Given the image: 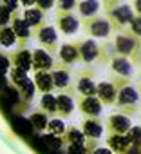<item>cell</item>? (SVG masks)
Masks as SVG:
<instances>
[{
    "label": "cell",
    "mask_w": 141,
    "mask_h": 154,
    "mask_svg": "<svg viewBox=\"0 0 141 154\" xmlns=\"http://www.w3.org/2000/svg\"><path fill=\"white\" fill-rule=\"evenodd\" d=\"M78 53H80V62L85 65L105 63L112 56L109 44H98L94 38H89V36L78 40Z\"/></svg>",
    "instance_id": "cell-1"
},
{
    "label": "cell",
    "mask_w": 141,
    "mask_h": 154,
    "mask_svg": "<svg viewBox=\"0 0 141 154\" xmlns=\"http://www.w3.org/2000/svg\"><path fill=\"white\" fill-rule=\"evenodd\" d=\"M139 103H141V98H139V93L137 89L128 84L121 89H118V94H116V102L112 107H116L121 114H127V116H134L137 111H139Z\"/></svg>",
    "instance_id": "cell-2"
},
{
    "label": "cell",
    "mask_w": 141,
    "mask_h": 154,
    "mask_svg": "<svg viewBox=\"0 0 141 154\" xmlns=\"http://www.w3.org/2000/svg\"><path fill=\"white\" fill-rule=\"evenodd\" d=\"M80 27L83 29V33L89 38H94V40L112 36V29H110V24L105 18V15H94V17L80 18Z\"/></svg>",
    "instance_id": "cell-3"
},
{
    "label": "cell",
    "mask_w": 141,
    "mask_h": 154,
    "mask_svg": "<svg viewBox=\"0 0 141 154\" xmlns=\"http://www.w3.org/2000/svg\"><path fill=\"white\" fill-rule=\"evenodd\" d=\"M109 45H110L112 54H119V56L130 58L137 51V47L141 45V40H137L134 35H130L127 29H123V31L114 33L110 36V44Z\"/></svg>",
    "instance_id": "cell-4"
},
{
    "label": "cell",
    "mask_w": 141,
    "mask_h": 154,
    "mask_svg": "<svg viewBox=\"0 0 141 154\" xmlns=\"http://www.w3.org/2000/svg\"><path fill=\"white\" fill-rule=\"evenodd\" d=\"M96 84H98L96 82V71L91 65H87L76 72L73 89L80 96H96Z\"/></svg>",
    "instance_id": "cell-5"
},
{
    "label": "cell",
    "mask_w": 141,
    "mask_h": 154,
    "mask_svg": "<svg viewBox=\"0 0 141 154\" xmlns=\"http://www.w3.org/2000/svg\"><path fill=\"white\" fill-rule=\"evenodd\" d=\"M105 18L109 20L110 29H112V35H114V33H119V31L127 29L128 22L134 18V11H132L130 6H127V4H119L118 8L107 11V13H105Z\"/></svg>",
    "instance_id": "cell-6"
},
{
    "label": "cell",
    "mask_w": 141,
    "mask_h": 154,
    "mask_svg": "<svg viewBox=\"0 0 141 154\" xmlns=\"http://www.w3.org/2000/svg\"><path fill=\"white\" fill-rule=\"evenodd\" d=\"M34 36H36V40L40 42V45H42V49H45L49 54H56V51H58V47H60V44H58V33H56V29H54V26H51V24H42L40 27H36V29H33L31 31Z\"/></svg>",
    "instance_id": "cell-7"
},
{
    "label": "cell",
    "mask_w": 141,
    "mask_h": 154,
    "mask_svg": "<svg viewBox=\"0 0 141 154\" xmlns=\"http://www.w3.org/2000/svg\"><path fill=\"white\" fill-rule=\"evenodd\" d=\"M54 29H58L65 36H73L80 29V18L74 11H56L54 15Z\"/></svg>",
    "instance_id": "cell-8"
},
{
    "label": "cell",
    "mask_w": 141,
    "mask_h": 154,
    "mask_svg": "<svg viewBox=\"0 0 141 154\" xmlns=\"http://www.w3.org/2000/svg\"><path fill=\"white\" fill-rule=\"evenodd\" d=\"M51 72V78H52V87L62 91H67L73 87V72H70V65H65L62 62H54Z\"/></svg>",
    "instance_id": "cell-9"
},
{
    "label": "cell",
    "mask_w": 141,
    "mask_h": 154,
    "mask_svg": "<svg viewBox=\"0 0 141 154\" xmlns=\"http://www.w3.org/2000/svg\"><path fill=\"white\" fill-rule=\"evenodd\" d=\"M76 109V102H74V93H67L62 91L56 94V116L58 118H69Z\"/></svg>",
    "instance_id": "cell-10"
},
{
    "label": "cell",
    "mask_w": 141,
    "mask_h": 154,
    "mask_svg": "<svg viewBox=\"0 0 141 154\" xmlns=\"http://www.w3.org/2000/svg\"><path fill=\"white\" fill-rule=\"evenodd\" d=\"M109 65H110V72L112 74L123 76V78H132L134 76V65H132L130 58H127V56L112 54L110 60H109Z\"/></svg>",
    "instance_id": "cell-11"
},
{
    "label": "cell",
    "mask_w": 141,
    "mask_h": 154,
    "mask_svg": "<svg viewBox=\"0 0 141 154\" xmlns=\"http://www.w3.org/2000/svg\"><path fill=\"white\" fill-rule=\"evenodd\" d=\"M132 127V120L127 114L114 112L107 118V131L109 134H127L128 129Z\"/></svg>",
    "instance_id": "cell-12"
},
{
    "label": "cell",
    "mask_w": 141,
    "mask_h": 154,
    "mask_svg": "<svg viewBox=\"0 0 141 154\" xmlns=\"http://www.w3.org/2000/svg\"><path fill=\"white\" fill-rule=\"evenodd\" d=\"M11 26V29H13V33H15V36H16V44L20 45V49L22 47H26V44H27V40H29V36H31V27L26 24V20L18 15V13H15L13 17H11V22H9Z\"/></svg>",
    "instance_id": "cell-13"
},
{
    "label": "cell",
    "mask_w": 141,
    "mask_h": 154,
    "mask_svg": "<svg viewBox=\"0 0 141 154\" xmlns=\"http://www.w3.org/2000/svg\"><path fill=\"white\" fill-rule=\"evenodd\" d=\"M76 105L85 118H100L103 111V103L98 100V96H82Z\"/></svg>",
    "instance_id": "cell-14"
},
{
    "label": "cell",
    "mask_w": 141,
    "mask_h": 154,
    "mask_svg": "<svg viewBox=\"0 0 141 154\" xmlns=\"http://www.w3.org/2000/svg\"><path fill=\"white\" fill-rule=\"evenodd\" d=\"M58 54V60L65 65H74L80 62V53H78V40L76 42H67V44H62L56 51Z\"/></svg>",
    "instance_id": "cell-15"
},
{
    "label": "cell",
    "mask_w": 141,
    "mask_h": 154,
    "mask_svg": "<svg viewBox=\"0 0 141 154\" xmlns=\"http://www.w3.org/2000/svg\"><path fill=\"white\" fill-rule=\"evenodd\" d=\"M116 94H118V87L110 80H103L96 84V96L103 105H114Z\"/></svg>",
    "instance_id": "cell-16"
},
{
    "label": "cell",
    "mask_w": 141,
    "mask_h": 154,
    "mask_svg": "<svg viewBox=\"0 0 141 154\" xmlns=\"http://www.w3.org/2000/svg\"><path fill=\"white\" fill-rule=\"evenodd\" d=\"M82 132L87 140H100L105 132V125L100 118H85L82 123Z\"/></svg>",
    "instance_id": "cell-17"
},
{
    "label": "cell",
    "mask_w": 141,
    "mask_h": 154,
    "mask_svg": "<svg viewBox=\"0 0 141 154\" xmlns=\"http://www.w3.org/2000/svg\"><path fill=\"white\" fill-rule=\"evenodd\" d=\"M31 56H33V69L34 71H51L54 65V56L49 54L42 47H36L34 51H31Z\"/></svg>",
    "instance_id": "cell-18"
},
{
    "label": "cell",
    "mask_w": 141,
    "mask_h": 154,
    "mask_svg": "<svg viewBox=\"0 0 141 154\" xmlns=\"http://www.w3.org/2000/svg\"><path fill=\"white\" fill-rule=\"evenodd\" d=\"M107 147L114 154H125L132 147V143L125 134H109L107 136Z\"/></svg>",
    "instance_id": "cell-19"
},
{
    "label": "cell",
    "mask_w": 141,
    "mask_h": 154,
    "mask_svg": "<svg viewBox=\"0 0 141 154\" xmlns=\"http://www.w3.org/2000/svg\"><path fill=\"white\" fill-rule=\"evenodd\" d=\"M33 84H34V89L40 91L42 94L54 91V87H52V78H51V72H49V71H34Z\"/></svg>",
    "instance_id": "cell-20"
},
{
    "label": "cell",
    "mask_w": 141,
    "mask_h": 154,
    "mask_svg": "<svg viewBox=\"0 0 141 154\" xmlns=\"http://www.w3.org/2000/svg\"><path fill=\"white\" fill-rule=\"evenodd\" d=\"M22 18H24L26 24L31 27V31L36 29V27H40L42 24H45V13H44L42 9H38L36 6H33V8H26Z\"/></svg>",
    "instance_id": "cell-21"
},
{
    "label": "cell",
    "mask_w": 141,
    "mask_h": 154,
    "mask_svg": "<svg viewBox=\"0 0 141 154\" xmlns=\"http://www.w3.org/2000/svg\"><path fill=\"white\" fill-rule=\"evenodd\" d=\"M100 9H101L100 0H80V2L76 4V15L82 17V18L100 15Z\"/></svg>",
    "instance_id": "cell-22"
},
{
    "label": "cell",
    "mask_w": 141,
    "mask_h": 154,
    "mask_svg": "<svg viewBox=\"0 0 141 154\" xmlns=\"http://www.w3.org/2000/svg\"><path fill=\"white\" fill-rule=\"evenodd\" d=\"M11 60H13V67H18V69H22V71H29V69H33V56H31V51L27 49V47H22V49H18L13 56H11Z\"/></svg>",
    "instance_id": "cell-23"
},
{
    "label": "cell",
    "mask_w": 141,
    "mask_h": 154,
    "mask_svg": "<svg viewBox=\"0 0 141 154\" xmlns=\"http://www.w3.org/2000/svg\"><path fill=\"white\" fill-rule=\"evenodd\" d=\"M62 138L65 140V143H69V147H83L85 149L87 138L83 136L82 129H78V127H67L65 129V134Z\"/></svg>",
    "instance_id": "cell-24"
},
{
    "label": "cell",
    "mask_w": 141,
    "mask_h": 154,
    "mask_svg": "<svg viewBox=\"0 0 141 154\" xmlns=\"http://www.w3.org/2000/svg\"><path fill=\"white\" fill-rule=\"evenodd\" d=\"M47 123H49V116L44 112V111H36L29 116V125L36 131V132H44L47 129Z\"/></svg>",
    "instance_id": "cell-25"
},
{
    "label": "cell",
    "mask_w": 141,
    "mask_h": 154,
    "mask_svg": "<svg viewBox=\"0 0 141 154\" xmlns=\"http://www.w3.org/2000/svg\"><path fill=\"white\" fill-rule=\"evenodd\" d=\"M40 111H44L47 116H54L56 114V94L52 93H45L40 98Z\"/></svg>",
    "instance_id": "cell-26"
},
{
    "label": "cell",
    "mask_w": 141,
    "mask_h": 154,
    "mask_svg": "<svg viewBox=\"0 0 141 154\" xmlns=\"http://www.w3.org/2000/svg\"><path fill=\"white\" fill-rule=\"evenodd\" d=\"M65 122L62 120V118H58V116H54V118H49V123H47V132L49 134H54V136H63L65 134Z\"/></svg>",
    "instance_id": "cell-27"
},
{
    "label": "cell",
    "mask_w": 141,
    "mask_h": 154,
    "mask_svg": "<svg viewBox=\"0 0 141 154\" xmlns=\"http://www.w3.org/2000/svg\"><path fill=\"white\" fill-rule=\"evenodd\" d=\"M16 44V36L13 33V29L9 26L0 27V45L2 47H13Z\"/></svg>",
    "instance_id": "cell-28"
},
{
    "label": "cell",
    "mask_w": 141,
    "mask_h": 154,
    "mask_svg": "<svg viewBox=\"0 0 141 154\" xmlns=\"http://www.w3.org/2000/svg\"><path fill=\"white\" fill-rule=\"evenodd\" d=\"M18 89V94L22 96V100H26V102H31L33 100V96H34V84H33V80L31 78H27L20 87H16Z\"/></svg>",
    "instance_id": "cell-29"
},
{
    "label": "cell",
    "mask_w": 141,
    "mask_h": 154,
    "mask_svg": "<svg viewBox=\"0 0 141 154\" xmlns=\"http://www.w3.org/2000/svg\"><path fill=\"white\" fill-rule=\"evenodd\" d=\"M9 76H11V82H13V85L15 87H20L29 76H27V72L26 71H22V69H18V67H13L11 71H9Z\"/></svg>",
    "instance_id": "cell-30"
},
{
    "label": "cell",
    "mask_w": 141,
    "mask_h": 154,
    "mask_svg": "<svg viewBox=\"0 0 141 154\" xmlns=\"http://www.w3.org/2000/svg\"><path fill=\"white\" fill-rule=\"evenodd\" d=\"M127 31L130 33V35H134L137 40H141V17L139 15H134V18L128 22V26H127Z\"/></svg>",
    "instance_id": "cell-31"
},
{
    "label": "cell",
    "mask_w": 141,
    "mask_h": 154,
    "mask_svg": "<svg viewBox=\"0 0 141 154\" xmlns=\"http://www.w3.org/2000/svg\"><path fill=\"white\" fill-rule=\"evenodd\" d=\"M78 2L80 0H56L54 6H56V11H74Z\"/></svg>",
    "instance_id": "cell-32"
},
{
    "label": "cell",
    "mask_w": 141,
    "mask_h": 154,
    "mask_svg": "<svg viewBox=\"0 0 141 154\" xmlns=\"http://www.w3.org/2000/svg\"><path fill=\"white\" fill-rule=\"evenodd\" d=\"M51 149H62V145H63V140H62V136H54V134H45L44 138H42Z\"/></svg>",
    "instance_id": "cell-33"
},
{
    "label": "cell",
    "mask_w": 141,
    "mask_h": 154,
    "mask_svg": "<svg viewBox=\"0 0 141 154\" xmlns=\"http://www.w3.org/2000/svg\"><path fill=\"white\" fill-rule=\"evenodd\" d=\"M109 80L118 87V89H121V87H125V85H128V84H132V78H123V76H118V74H109Z\"/></svg>",
    "instance_id": "cell-34"
},
{
    "label": "cell",
    "mask_w": 141,
    "mask_h": 154,
    "mask_svg": "<svg viewBox=\"0 0 141 154\" xmlns=\"http://www.w3.org/2000/svg\"><path fill=\"white\" fill-rule=\"evenodd\" d=\"M11 13L0 4V27H6V26H9V22H11Z\"/></svg>",
    "instance_id": "cell-35"
},
{
    "label": "cell",
    "mask_w": 141,
    "mask_h": 154,
    "mask_svg": "<svg viewBox=\"0 0 141 154\" xmlns=\"http://www.w3.org/2000/svg\"><path fill=\"white\" fill-rule=\"evenodd\" d=\"M125 136L130 140V143H136V140H141V127H134V125H132Z\"/></svg>",
    "instance_id": "cell-36"
},
{
    "label": "cell",
    "mask_w": 141,
    "mask_h": 154,
    "mask_svg": "<svg viewBox=\"0 0 141 154\" xmlns=\"http://www.w3.org/2000/svg\"><path fill=\"white\" fill-rule=\"evenodd\" d=\"M2 6L11 13V15H15V13H18V8H20V4H18V0H2Z\"/></svg>",
    "instance_id": "cell-37"
},
{
    "label": "cell",
    "mask_w": 141,
    "mask_h": 154,
    "mask_svg": "<svg viewBox=\"0 0 141 154\" xmlns=\"http://www.w3.org/2000/svg\"><path fill=\"white\" fill-rule=\"evenodd\" d=\"M54 2H56V0H34V6L45 13V11H49L51 8H54Z\"/></svg>",
    "instance_id": "cell-38"
},
{
    "label": "cell",
    "mask_w": 141,
    "mask_h": 154,
    "mask_svg": "<svg viewBox=\"0 0 141 154\" xmlns=\"http://www.w3.org/2000/svg\"><path fill=\"white\" fill-rule=\"evenodd\" d=\"M100 2H101V9L107 13V11L114 9V8H118L121 4V0H100Z\"/></svg>",
    "instance_id": "cell-39"
},
{
    "label": "cell",
    "mask_w": 141,
    "mask_h": 154,
    "mask_svg": "<svg viewBox=\"0 0 141 154\" xmlns=\"http://www.w3.org/2000/svg\"><path fill=\"white\" fill-rule=\"evenodd\" d=\"M130 62H132V65L134 67H141V45L137 47V51L130 56Z\"/></svg>",
    "instance_id": "cell-40"
},
{
    "label": "cell",
    "mask_w": 141,
    "mask_h": 154,
    "mask_svg": "<svg viewBox=\"0 0 141 154\" xmlns=\"http://www.w3.org/2000/svg\"><path fill=\"white\" fill-rule=\"evenodd\" d=\"M132 11H134V15H139L141 17V0H132Z\"/></svg>",
    "instance_id": "cell-41"
},
{
    "label": "cell",
    "mask_w": 141,
    "mask_h": 154,
    "mask_svg": "<svg viewBox=\"0 0 141 154\" xmlns=\"http://www.w3.org/2000/svg\"><path fill=\"white\" fill-rule=\"evenodd\" d=\"M92 154H114L109 147H96L94 150H92Z\"/></svg>",
    "instance_id": "cell-42"
},
{
    "label": "cell",
    "mask_w": 141,
    "mask_h": 154,
    "mask_svg": "<svg viewBox=\"0 0 141 154\" xmlns=\"http://www.w3.org/2000/svg\"><path fill=\"white\" fill-rule=\"evenodd\" d=\"M18 4L22 8H33L34 6V0H18Z\"/></svg>",
    "instance_id": "cell-43"
},
{
    "label": "cell",
    "mask_w": 141,
    "mask_h": 154,
    "mask_svg": "<svg viewBox=\"0 0 141 154\" xmlns=\"http://www.w3.org/2000/svg\"><path fill=\"white\" fill-rule=\"evenodd\" d=\"M8 65H9V62L6 60V56H0V71H4Z\"/></svg>",
    "instance_id": "cell-44"
},
{
    "label": "cell",
    "mask_w": 141,
    "mask_h": 154,
    "mask_svg": "<svg viewBox=\"0 0 141 154\" xmlns=\"http://www.w3.org/2000/svg\"><path fill=\"white\" fill-rule=\"evenodd\" d=\"M136 89H137V93H139V98H141V82L137 84V87H136Z\"/></svg>",
    "instance_id": "cell-45"
},
{
    "label": "cell",
    "mask_w": 141,
    "mask_h": 154,
    "mask_svg": "<svg viewBox=\"0 0 141 154\" xmlns=\"http://www.w3.org/2000/svg\"><path fill=\"white\" fill-rule=\"evenodd\" d=\"M137 78H139V82H141V67H139V76H137Z\"/></svg>",
    "instance_id": "cell-46"
},
{
    "label": "cell",
    "mask_w": 141,
    "mask_h": 154,
    "mask_svg": "<svg viewBox=\"0 0 141 154\" xmlns=\"http://www.w3.org/2000/svg\"><path fill=\"white\" fill-rule=\"evenodd\" d=\"M139 114H141V109H139Z\"/></svg>",
    "instance_id": "cell-47"
}]
</instances>
